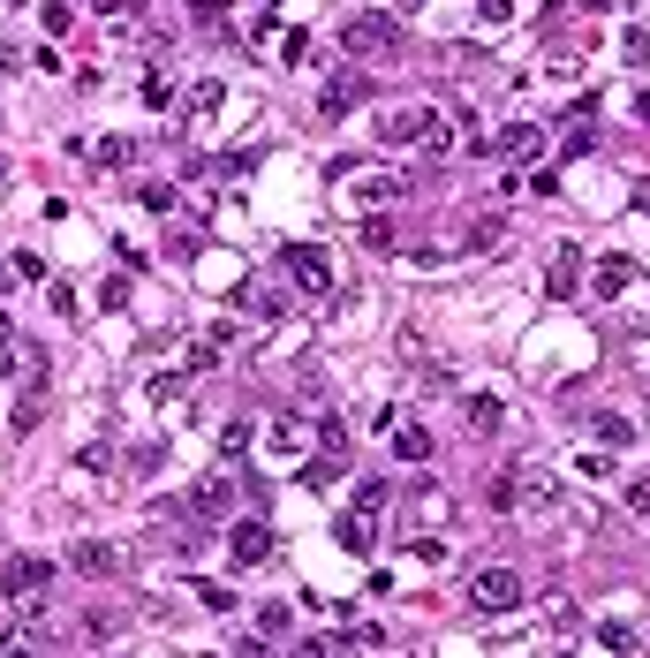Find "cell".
<instances>
[{
    "label": "cell",
    "mask_w": 650,
    "mask_h": 658,
    "mask_svg": "<svg viewBox=\"0 0 650 658\" xmlns=\"http://www.w3.org/2000/svg\"><path fill=\"white\" fill-rule=\"evenodd\" d=\"M462 424H469V432H477V439H492V432H499V424H507V401H499V394H469V409H462Z\"/></svg>",
    "instance_id": "obj_12"
},
{
    "label": "cell",
    "mask_w": 650,
    "mask_h": 658,
    "mask_svg": "<svg viewBox=\"0 0 650 658\" xmlns=\"http://www.w3.org/2000/svg\"><path fill=\"white\" fill-rule=\"evenodd\" d=\"M8 371H16V348H8V341H0V379H8Z\"/></svg>",
    "instance_id": "obj_42"
},
{
    "label": "cell",
    "mask_w": 650,
    "mask_h": 658,
    "mask_svg": "<svg viewBox=\"0 0 650 658\" xmlns=\"http://www.w3.org/2000/svg\"><path fill=\"white\" fill-rule=\"evenodd\" d=\"M401 190H409V182H394V174H363V190H356V197H371V205H378V197H386V205H394Z\"/></svg>",
    "instance_id": "obj_29"
},
{
    "label": "cell",
    "mask_w": 650,
    "mask_h": 658,
    "mask_svg": "<svg viewBox=\"0 0 650 658\" xmlns=\"http://www.w3.org/2000/svg\"><path fill=\"white\" fill-rule=\"evenodd\" d=\"M590 432H598V447H628V439H635V424H628L620 409H598V416H590Z\"/></svg>",
    "instance_id": "obj_16"
},
{
    "label": "cell",
    "mask_w": 650,
    "mask_h": 658,
    "mask_svg": "<svg viewBox=\"0 0 650 658\" xmlns=\"http://www.w3.org/2000/svg\"><path fill=\"white\" fill-rule=\"evenodd\" d=\"M280 265H288V273L303 280L310 295H325V288H333V265H325V258H318L310 243H288V250H280Z\"/></svg>",
    "instance_id": "obj_6"
},
{
    "label": "cell",
    "mask_w": 650,
    "mask_h": 658,
    "mask_svg": "<svg viewBox=\"0 0 650 658\" xmlns=\"http://www.w3.org/2000/svg\"><path fill=\"white\" fill-rule=\"evenodd\" d=\"M635 205H643V212H650V182H635Z\"/></svg>",
    "instance_id": "obj_44"
},
{
    "label": "cell",
    "mask_w": 650,
    "mask_h": 658,
    "mask_svg": "<svg viewBox=\"0 0 650 658\" xmlns=\"http://www.w3.org/2000/svg\"><path fill=\"white\" fill-rule=\"evenodd\" d=\"M189 23L197 31H227V0H189Z\"/></svg>",
    "instance_id": "obj_24"
},
{
    "label": "cell",
    "mask_w": 650,
    "mask_h": 658,
    "mask_svg": "<svg viewBox=\"0 0 650 658\" xmlns=\"http://www.w3.org/2000/svg\"><path fill=\"white\" fill-rule=\"evenodd\" d=\"M469 606L477 613H514L522 606V575L514 568H477L469 575Z\"/></svg>",
    "instance_id": "obj_1"
},
{
    "label": "cell",
    "mask_w": 650,
    "mask_h": 658,
    "mask_svg": "<svg viewBox=\"0 0 650 658\" xmlns=\"http://www.w3.org/2000/svg\"><path fill=\"white\" fill-rule=\"evenodd\" d=\"M333 537H341L348 553H378V515H363V507H348V515L333 522Z\"/></svg>",
    "instance_id": "obj_10"
},
{
    "label": "cell",
    "mask_w": 650,
    "mask_h": 658,
    "mask_svg": "<svg viewBox=\"0 0 650 658\" xmlns=\"http://www.w3.org/2000/svg\"><path fill=\"white\" fill-rule=\"evenodd\" d=\"M227 560L235 568H265L273 560V530L265 522H227Z\"/></svg>",
    "instance_id": "obj_5"
},
{
    "label": "cell",
    "mask_w": 650,
    "mask_h": 658,
    "mask_svg": "<svg viewBox=\"0 0 650 658\" xmlns=\"http://www.w3.org/2000/svg\"><path fill=\"white\" fill-rule=\"evenodd\" d=\"M356 507H363V515H386V507H394V492H386V477H371V485L356 492Z\"/></svg>",
    "instance_id": "obj_30"
},
{
    "label": "cell",
    "mask_w": 650,
    "mask_h": 658,
    "mask_svg": "<svg viewBox=\"0 0 650 658\" xmlns=\"http://www.w3.org/2000/svg\"><path fill=\"white\" fill-rule=\"evenodd\" d=\"M46 31H53V38L76 31V8H69V0H46Z\"/></svg>",
    "instance_id": "obj_31"
},
{
    "label": "cell",
    "mask_w": 650,
    "mask_h": 658,
    "mask_svg": "<svg viewBox=\"0 0 650 658\" xmlns=\"http://www.w3.org/2000/svg\"><path fill=\"white\" fill-rule=\"evenodd\" d=\"M514 16V0H477V23H507Z\"/></svg>",
    "instance_id": "obj_39"
},
{
    "label": "cell",
    "mask_w": 650,
    "mask_h": 658,
    "mask_svg": "<svg viewBox=\"0 0 650 658\" xmlns=\"http://www.w3.org/2000/svg\"><path fill=\"white\" fill-rule=\"evenodd\" d=\"M598 651H635V628L628 621H598Z\"/></svg>",
    "instance_id": "obj_28"
},
{
    "label": "cell",
    "mask_w": 650,
    "mask_h": 658,
    "mask_svg": "<svg viewBox=\"0 0 650 658\" xmlns=\"http://www.w3.org/2000/svg\"><path fill=\"white\" fill-rule=\"evenodd\" d=\"M431 129H439V114H431V106H394V114L378 122V144H394V152H409V144H424Z\"/></svg>",
    "instance_id": "obj_3"
},
{
    "label": "cell",
    "mask_w": 650,
    "mask_h": 658,
    "mask_svg": "<svg viewBox=\"0 0 650 658\" xmlns=\"http://www.w3.org/2000/svg\"><path fill=\"white\" fill-rule=\"evenodd\" d=\"M363 250H378V258H386V250H401L394 220H363Z\"/></svg>",
    "instance_id": "obj_25"
},
{
    "label": "cell",
    "mask_w": 650,
    "mask_h": 658,
    "mask_svg": "<svg viewBox=\"0 0 650 658\" xmlns=\"http://www.w3.org/2000/svg\"><path fill=\"white\" fill-rule=\"evenodd\" d=\"M205 114H220V84H212V76L189 84V122H205Z\"/></svg>",
    "instance_id": "obj_23"
},
{
    "label": "cell",
    "mask_w": 650,
    "mask_h": 658,
    "mask_svg": "<svg viewBox=\"0 0 650 658\" xmlns=\"http://www.w3.org/2000/svg\"><path fill=\"white\" fill-rule=\"evenodd\" d=\"M99 303H106V311H129V280L114 273V280H106V288H99Z\"/></svg>",
    "instance_id": "obj_36"
},
{
    "label": "cell",
    "mask_w": 650,
    "mask_h": 658,
    "mask_svg": "<svg viewBox=\"0 0 650 658\" xmlns=\"http://www.w3.org/2000/svg\"><path fill=\"white\" fill-rule=\"evenodd\" d=\"M159 462H167V447H159V439H137V447H129V469H137V477H152Z\"/></svg>",
    "instance_id": "obj_26"
},
{
    "label": "cell",
    "mask_w": 650,
    "mask_h": 658,
    "mask_svg": "<svg viewBox=\"0 0 650 658\" xmlns=\"http://www.w3.org/2000/svg\"><path fill=\"white\" fill-rule=\"evenodd\" d=\"M499 243H507V212H477L469 235H462V250H469V258H492Z\"/></svg>",
    "instance_id": "obj_8"
},
{
    "label": "cell",
    "mask_w": 650,
    "mask_h": 658,
    "mask_svg": "<svg viewBox=\"0 0 650 658\" xmlns=\"http://www.w3.org/2000/svg\"><path fill=\"white\" fill-rule=\"evenodd\" d=\"M53 643H61V636H53V628L38 621V606H31V621L8 628V636H0V651H53Z\"/></svg>",
    "instance_id": "obj_13"
},
{
    "label": "cell",
    "mask_w": 650,
    "mask_h": 658,
    "mask_svg": "<svg viewBox=\"0 0 650 658\" xmlns=\"http://www.w3.org/2000/svg\"><path fill=\"white\" fill-rule=\"evenodd\" d=\"M250 621H257V643H280V636L295 628V613H288V606H257Z\"/></svg>",
    "instance_id": "obj_18"
},
{
    "label": "cell",
    "mask_w": 650,
    "mask_h": 658,
    "mask_svg": "<svg viewBox=\"0 0 650 658\" xmlns=\"http://www.w3.org/2000/svg\"><path fill=\"white\" fill-rule=\"evenodd\" d=\"M76 462H84V469H114V447H106V439H91V447L76 454Z\"/></svg>",
    "instance_id": "obj_38"
},
{
    "label": "cell",
    "mask_w": 650,
    "mask_h": 658,
    "mask_svg": "<svg viewBox=\"0 0 650 658\" xmlns=\"http://www.w3.org/2000/svg\"><path fill=\"white\" fill-rule=\"evenodd\" d=\"M0 273H8V280H46V258H38V250H8Z\"/></svg>",
    "instance_id": "obj_21"
},
{
    "label": "cell",
    "mask_w": 650,
    "mask_h": 658,
    "mask_svg": "<svg viewBox=\"0 0 650 658\" xmlns=\"http://www.w3.org/2000/svg\"><path fill=\"white\" fill-rule=\"evenodd\" d=\"M137 197H144V212H174V190H167V182H144Z\"/></svg>",
    "instance_id": "obj_34"
},
{
    "label": "cell",
    "mask_w": 650,
    "mask_h": 658,
    "mask_svg": "<svg viewBox=\"0 0 650 658\" xmlns=\"http://www.w3.org/2000/svg\"><path fill=\"white\" fill-rule=\"evenodd\" d=\"M76 636H84V643H114V636H121V613H91Z\"/></svg>",
    "instance_id": "obj_27"
},
{
    "label": "cell",
    "mask_w": 650,
    "mask_h": 658,
    "mask_svg": "<svg viewBox=\"0 0 650 658\" xmlns=\"http://www.w3.org/2000/svg\"><path fill=\"white\" fill-rule=\"evenodd\" d=\"M499 152H507V167H522V159H537V129H530V122H514L507 137H499Z\"/></svg>",
    "instance_id": "obj_17"
},
{
    "label": "cell",
    "mask_w": 650,
    "mask_h": 658,
    "mask_svg": "<svg viewBox=\"0 0 650 658\" xmlns=\"http://www.w3.org/2000/svg\"><path fill=\"white\" fill-rule=\"evenodd\" d=\"M91 8H99V16H121V8H129V0H91Z\"/></svg>",
    "instance_id": "obj_43"
},
{
    "label": "cell",
    "mask_w": 650,
    "mask_h": 658,
    "mask_svg": "<svg viewBox=\"0 0 650 658\" xmlns=\"http://www.w3.org/2000/svg\"><path fill=\"white\" fill-rule=\"evenodd\" d=\"M363 99H371V76H363V69H341L333 84L318 91V114H325V122H341V114H356Z\"/></svg>",
    "instance_id": "obj_4"
},
{
    "label": "cell",
    "mask_w": 650,
    "mask_h": 658,
    "mask_svg": "<svg viewBox=\"0 0 650 658\" xmlns=\"http://www.w3.org/2000/svg\"><path fill=\"white\" fill-rule=\"evenodd\" d=\"M99 159H106V167H129V159H137V137H106Z\"/></svg>",
    "instance_id": "obj_32"
},
{
    "label": "cell",
    "mask_w": 650,
    "mask_h": 658,
    "mask_svg": "<svg viewBox=\"0 0 650 658\" xmlns=\"http://www.w3.org/2000/svg\"><path fill=\"white\" fill-rule=\"evenodd\" d=\"M341 469H348V454H318V462L303 469V492H325L333 477H341Z\"/></svg>",
    "instance_id": "obj_20"
},
{
    "label": "cell",
    "mask_w": 650,
    "mask_h": 658,
    "mask_svg": "<svg viewBox=\"0 0 650 658\" xmlns=\"http://www.w3.org/2000/svg\"><path fill=\"white\" fill-rule=\"evenodd\" d=\"M197 598H205V613H235V590L227 583H197Z\"/></svg>",
    "instance_id": "obj_33"
},
{
    "label": "cell",
    "mask_w": 650,
    "mask_h": 658,
    "mask_svg": "<svg viewBox=\"0 0 650 658\" xmlns=\"http://www.w3.org/2000/svg\"><path fill=\"white\" fill-rule=\"evenodd\" d=\"M394 454H401V462H431V454H439V439H431L424 424H401V432H394Z\"/></svg>",
    "instance_id": "obj_15"
},
{
    "label": "cell",
    "mask_w": 650,
    "mask_h": 658,
    "mask_svg": "<svg viewBox=\"0 0 650 658\" xmlns=\"http://www.w3.org/2000/svg\"><path fill=\"white\" fill-rule=\"evenodd\" d=\"M628 280H635V273H628V258H605V265H598V295H605V303H613Z\"/></svg>",
    "instance_id": "obj_22"
},
{
    "label": "cell",
    "mask_w": 650,
    "mask_h": 658,
    "mask_svg": "<svg viewBox=\"0 0 650 658\" xmlns=\"http://www.w3.org/2000/svg\"><path fill=\"white\" fill-rule=\"evenodd\" d=\"M394 38H401L394 16H378V8H363V16L341 23V46H348V53H394Z\"/></svg>",
    "instance_id": "obj_2"
},
{
    "label": "cell",
    "mask_w": 650,
    "mask_h": 658,
    "mask_svg": "<svg viewBox=\"0 0 650 658\" xmlns=\"http://www.w3.org/2000/svg\"><path fill=\"white\" fill-rule=\"evenodd\" d=\"M242 447H250V424H242V416H235V424H227V432H220V454H242Z\"/></svg>",
    "instance_id": "obj_37"
},
{
    "label": "cell",
    "mask_w": 650,
    "mask_h": 658,
    "mask_svg": "<svg viewBox=\"0 0 650 658\" xmlns=\"http://www.w3.org/2000/svg\"><path fill=\"white\" fill-rule=\"evenodd\" d=\"M46 295H53V311H61V318H76V288H69V280H46Z\"/></svg>",
    "instance_id": "obj_35"
},
{
    "label": "cell",
    "mask_w": 650,
    "mask_h": 658,
    "mask_svg": "<svg viewBox=\"0 0 650 658\" xmlns=\"http://www.w3.org/2000/svg\"><path fill=\"white\" fill-rule=\"evenodd\" d=\"M310 432H318V454H348V424H341L333 409H325L318 424H310Z\"/></svg>",
    "instance_id": "obj_19"
},
{
    "label": "cell",
    "mask_w": 650,
    "mask_h": 658,
    "mask_svg": "<svg viewBox=\"0 0 650 658\" xmlns=\"http://www.w3.org/2000/svg\"><path fill=\"white\" fill-rule=\"evenodd\" d=\"M545 288H552V295H560V303H567V295H575V288H582V250H575V243H560V258H552V273H545Z\"/></svg>",
    "instance_id": "obj_14"
},
{
    "label": "cell",
    "mask_w": 650,
    "mask_h": 658,
    "mask_svg": "<svg viewBox=\"0 0 650 658\" xmlns=\"http://www.w3.org/2000/svg\"><path fill=\"white\" fill-rule=\"evenodd\" d=\"M227 515H235V492L220 477H205V485L189 492V522H227Z\"/></svg>",
    "instance_id": "obj_7"
},
{
    "label": "cell",
    "mask_w": 650,
    "mask_h": 658,
    "mask_svg": "<svg viewBox=\"0 0 650 658\" xmlns=\"http://www.w3.org/2000/svg\"><path fill=\"white\" fill-rule=\"evenodd\" d=\"M0 341H8V311H0Z\"/></svg>",
    "instance_id": "obj_45"
},
{
    "label": "cell",
    "mask_w": 650,
    "mask_h": 658,
    "mask_svg": "<svg viewBox=\"0 0 650 658\" xmlns=\"http://www.w3.org/2000/svg\"><path fill=\"white\" fill-rule=\"evenodd\" d=\"M628 507H635V515H650V477H643V485H628Z\"/></svg>",
    "instance_id": "obj_40"
},
{
    "label": "cell",
    "mask_w": 650,
    "mask_h": 658,
    "mask_svg": "<svg viewBox=\"0 0 650 658\" xmlns=\"http://www.w3.org/2000/svg\"><path fill=\"white\" fill-rule=\"evenodd\" d=\"M16 69H23V53L8 46V38H0V76H16Z\"/></svg>",
    "instance_id": "obj_41"
},
{
    "label": "cell",
    "mask_w": 650,
    "mask_h": 658,
    "mask_svg": "<svg viewBox=\"0 0 650 658\" xmlns=\"http://www.w3.org/2000/svg\"><path fill=\"white\" fill-rule=\"evenodd\" d=\"M69 568L76 575H121V553L99 545V537H84V545H69Z\"/></svg>",
    "instance_id": "obj_11"
},
{
    "label": "cell",
    "mask_w": 650,
    "mask_h": 658,
    "mask_svg": "<svg viewBox=\"0 0 650 658\" xmlns=\"http://www.w3.org/2000/svg\"><path fill=\"white\" fill-rule=\"evenodd\" d=\"M0 583L16 590V598H38V590L53 583V568H46V560H31V553H23V560H8V568H0Z\"/></svg>",
    "instance_id": "obj_9"
}]
</instances>
